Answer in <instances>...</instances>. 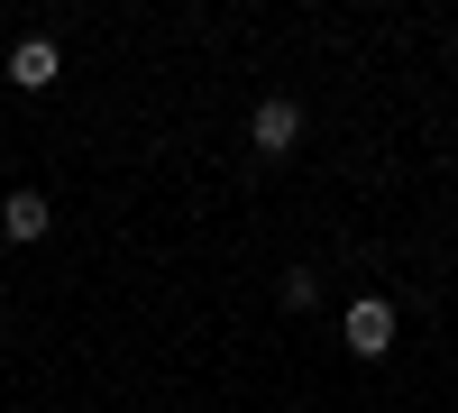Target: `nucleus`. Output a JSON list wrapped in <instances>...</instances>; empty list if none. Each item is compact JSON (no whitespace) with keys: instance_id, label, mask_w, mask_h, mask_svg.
Returning <instances> with one entry per match:
<instances>
[{"instance_id":"1","label":"nucleus","mask_w":458,"mask_h":413,"mask_svg":"<svg viewBox=\"0 0 458 413\" xmlns=\"http://www.w3.org/2000/svg\"><path fill=\"white\" fill-rule=\"evenodd\" d=\"M293 138H302V110L276 92V101H257V120H248V147L257 157H293Z\"/></svg>"},{"instance_id":"2","label":"nucleus","mask_w":458,"mask_h":413,"mask_svg":"<svg viewBox=\"0 0 458 413\" xmlns=\"http://www.w3.org/2000/svg\"><path fill=\"white\" fill-rule=\"evenodd\" d=\"M349 349L358 358H386L394 349V304H386V294H358V304H349Z\"/></svg>"},{"instance_id":"3","label":"nucleus","mask_w":458,"mask_h":413,"mask_svg":"<svg viewBox=\"0 0 458 413\" xmlns=\"http://www.w3.org/2000/svg\"><path fill=\"white\" fill-rule=\"evenodd\" d=\"M47 230H55V202H47V194H28V184H19V194L0 202V239H19V248H37Z\"/></svg>"},{"instance_id":"4","label":"nucleus","mask_w":458,"mask_h":413,"mask_svg":"<svg viewBox=\"0 0 458 413\" xmlns=\"http://www.w3.org/2000/svg\"><path fill=\"white\" fill-rule=\"evenodd\" d=\"M55 73H64L55 37H19V47H10V83L19 92H55Z\"/></svg>"},{"instance_id":"5","label":"nucleus","mask_w":458,"mask_h":413,"mask_svg":"<svg viewBox=\"0 0 458 413\" xmlns=\"http://www.w3.org/2000/svg\"><path fill=\"white\" fill-rule=\"evenodd\" d=\"M276 304H284V313H312V304H321V276H312V267H284Z\"/></svg>"}]
</instances>
